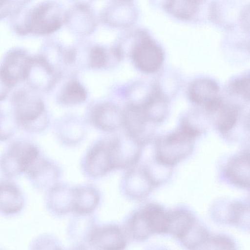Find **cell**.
<instances>
[{
  "label": "cell",
  "instance_id": "1",
  "mask_svg": "<svg viewBox=\"0 0 250 250\" xmlns=\"http://www.w3.org/2000/svg\"><path fill=\"white\" fill-rule=\"evenodd\" d=\"M66 10L60 0H44L27 13L23 23L17 25L19 35L48 36L59 31L64 24Z\"/></svg>",
  "mask_w": 250,
  "mask_h": 250
},
{
  "label": "cell",
  "instance_id": "2",
  "mask_svg": "<svg viewBox=\"0 0 250 250\" xmlns=\"http://www.w3.org/2000/svg\"><path fill=\"white\" fill-rule=\"evenodd\" d=\"M197 136L181 125L179 128L158 139L155 147V162L170 168L185 159L192 152Z\"/></svg>",
  "mask_w": 250,
  "mask_h": 250
},
{
  "label": "cell",
  "instance_id": "3",
  "mask_svg": "<svg viewBox=\"0 0 250 250\" xmlns=\"http://www.w3.org/2000/svg\"><path fill=\"white\" fill-rule=\"evenodd\" d=\"M168 211L160 205L149 203L131 216L128 229L135 239L143 241L154 233H167Z\"/></svg>",
  "mask_w": 250,
  "mask_h": 250
},
{
  "label": "cell",
  "instance_id": "4",
  "mask_svg": "<svg viewBox=\"0 0 250 250\" xmlns=\"http://www.w3.org/2000/svg\"><path fill=\"white\" fill-rule=\"evenodd\" d=\"M39 151L34 145L26 142L13 143L1 156L0 167L7 176L26 174L40 159Z\"/></svg>",
  "mask_w": 250,
  "mask_h": 250
},
{
  "label": "cell",
  "instance_id": "5",
  "mask_svg": "<svg viewBox=\"0 0 250 250\" xmlns=\"http://www.w3.org/2000/svg\"><path fill=\"white\" fill-rule=\"evenodd\" d=\"M33 58L21 49L9 51L0 65V83L7 89L27 80Z\"/></svg>",
  "mask_w": 250,
  "mask_h": 250
},
{
  "label": "cell",
  "instance_id": "6",
  "mask_svg": "<svg viewBox=\"0 0 250 250\" xmlns=\"http://www.w3.org/2000/svg\"><path fill=\"white\" fill-rule=\"evenodd\" d=\"M138 17V10L133 1L121 0H111L98 16L105 26L123 31L133 27Z\"/></svg>",
  "mask_w": 250,
  "mask_h": 250
},
{
  "label": "cell",
  "instance_id": "7",
  "mask_svg": "<svg viewBox=\"0 0 250 250\" xmlns=\"http://www.w3.org/2000/svg\"><path fill=\"white\" fill-rule=\"evenodd\" d=\"M13 102L16 119L24 127L31 128L44 114L42 100L29 91L21 89L17 91Z\"/></svg>",
  "mask_w": 250,
  "mask_h": 250
},
{
  "label": "cell",
  "instance_id": "8",
  "mask_svg": "<svg viewBox=\"0 0 250 250\" xmlns=\"http://www.w3.org/2000/svg\"><path fill=\"white\" fill-rule=\"evenodd\" d=\"M99 22L98 16L90 5L73 4L66 10L64 25L75 36H90L96 30Z\"/></svg>",
  "mask_w": 250,
  "mask_h": 250
},
{
  "label": "cell",
  "instance_id": "9",
  "mask_svg": "<svg viewBox=\"0 0 250 250\" xmlns=\"http://www.w3.org/2000/svg\"><path fill=\"white\" fill-rule=\"evenodd\" d=\"M110 141H101L88 152L84 161V168L92 177L103 176L115 169Z\"/></svg>",
  "mask_w": 250,
  "mask_h": 250
},
{
  "label": "cell",
  "instance_id": "10",
  "mask_svg": "<svg viewBox=\"0 0 250 250\" xmlns=\"http://www.w3.org/2000/svg\"><path fill=\"white\" fill-rule=\"evenodd\" d=\"M89 244L96 249L107 250H119L125 249L126 242L120 228L109 225L97 227L91 231Z\"/></svg>",
  "mask_w": 250,
  "mask_h": 250
},
{
  "label": "cell",
  "instance_id": "11",
  "mask_svg": "<svg viewBox=\"0 0 250 250\" xmlns=\"http://www.w3.org/2000/svg\"><path fill=\"white\" fill-rule=\"evenodd\" d=\"M223 176L229 183L243 189H249L250 166L249 150L232 157L223 170Z\"/></svg>",
  "mask_w": 250,
  "mask_h": 250
},
{
  "label": "cell",
  "instance_id": "12",
  "mask_svg": "<svg viewBox=\"0 0 250 250\" xmlns=\"http://www.w3.org/2000/svg\"><path fill=\"white\" fill-rule=\"evenodd\" d=\"M91 117L95 126L104 131H113L123 126L124 112L111 103L97 105L93 109Z\"/></svg>",
  "mask_w": 250,
  "mask_h": 250
},
{
  "label": "cell",
  "instance_id": "13",
  "mask_svg": "<svg viewBox=\"0 0 250 250\" xmlns=\"http://www.w3.org/2000/svg\"><path fill=\"white\" fill-rule=\"evenodd\" d=\"M127 176V190L135 198L145 197L157 186L147 167H144L138 170L132 169Z\"/></svg>",
  "mask_w": 250,
  "mask_h": 250
},
{
  "label": "cell",
  "instance_id": "14",
  "mask_svg": "<svg viewBox=\"0 0 250 250\" xmlns=\"http://www.w3.org/2000/svg\"><path fill=\"white\" fill-rule=\"evenodd\" d=\"M219 86L214 80L208 78H199L190 84L188 96L190 101L204 107L218 96Z\"/></svg>",
  "mask_w": 250,
  "mask_h": 250
},
{
  "label": "cell",
  "instance_id": "15",
  "mask_svg": "<svg viewBox=\"0 0 250 250\" xmlns=\"http://www.w3.org/2000/svg\"><path fill=\"white\" fill-rule=\"evenodd\" d=\"M198 220L188 210L177 208L168 211L167 233H170L180 241L192 229Z\"/></svg>",
  "mask_w": 250,
  "mask_h": 250
},
{
  "label": "cell",
  "instance_id": "16",
  "mask_svg": "<svg viewBox=\"0 0 250 250\" xmlns=\"http://www.w3.org/2000/svg\"><path fill=\"white\" fill-rule=\"evenodd\" d=\"M23 205V196L17 185L0 180V211L7 214L15 213L21 210Z\"/></svg>",
  "mask_w": 250,
  "mask_h": 250
},
{
  "label": "cell",
  "instance_id": "17",
  "mask_svg": "<svg viewBox=\"0 0 250 250\" xmlns=\"http://www.w3.org/2000/svg\"><path fill=\"white\" fill-rule=\"evenodd\" d=\"M99 195L93 188L82 187L73 189L72 211L85 214L92 212L99 202Z\"/></svg>",
  "mask_w": 250,
  "mask_h": 250
},
{
  "label": "cell",
  "instance_id": "18",
  "mask_svg": "<svg viewBox=\"0 0 250 250\" xmlns=\"http://www.w3.org/2000/svg\"><path fill=\"white\" fill-rule=\"evenodd\" d=\"M202 0H166L165 8L176 18L192 19L197 13Z\"/></svg>",
  "mask_w": 250,
  "mask_h": 250
},
{
  "label": "cell",
  "instance_id": "19",
  "mask_svg": "<svg viewBox=\"0 0 250 250\" xmlns=\"http://www.w3.org/2000/svg\"><path fill=\"white\" fill-rule=\"evenodd\" d=\"M240 110L238 105L223 103L215 112L217 113V127L222 134L227 135L236 126L238 122Z\"/></svg>",
  "mask_w": 250,
  "mask_h": 250
},
{
  "label": "cell",
  "instance_id": "20",
  "mask_svg": "<svg viewBox=\"0 0 250 250\" xmlns=\"http://www.w3.org/2000/svg\"><path fill=\"white\" fill-rule=\"evenodd\" d=\"M86 96L83 86L79 82L73 81L67 83L62 89L60 100L64 104L72 105L84 102Z\"/></svg>",
  "mask_w": 250,
  "mask_h": 250
},
{
  "label": "cell",
  "instance_id": "21",
  "mask_svg": "<svg viewBox=\"0 0 250 250\" xmlns=\"http://www.w3.org/2000/svg\"><path fill=\"white\" fill-rule=\"evenodd\" d=\"M228 208L227 222L238 226H247L249 224V204L236 202L230 204Z\"/></svg>",
  "mask_w": 250,
  "mask_h": 250
},
{
  "label": "cell",
  "instance_id": "22",
  "mask_svg": "<svg viewBox=\"0 0 250 250\" xmlns=\"http://www.w3.org/2000/svg\"><path fill=\"white\" fill-rule=\"evenodd\" d=\"M111 54L112 47L107 49L101 45H92L88 51V64L93 68H103L107 64Z\"/></svg>",
  "mask_w": 250,
  "mask_h": 250
},
{
  "label": "cell",
  "instance_id": "23",
  "mask_svg": "<svg viewBox=\"0 0 250 250\" xmlns=\"http://www.w3.org/2000/svg\"><path fill=\"white\" fill-rule=\"evenodd\" d=\"M235 243L229 237L222 234L209 235L201 249H235Z\"/></svg>",
  "mask_w": 250,
  "mask_h": 250
},
{
  "label": "cell",
  "instance_id": "24",
  "mask_svg": "<svg viewBox=\"0 0 250 250\" xmlns=\"http://www.w3.org/2000/svg\"><path fill=\"white\" fill-rule=\"evenodd\" d=\"M229 89L231 93L238 96L244 100L249 101L250 77L244 75L235 79L230 83Z\"/></svg>",
  "mask_w": 250,
  "mask_h": 250
},
{
  "label": "cell",
  "instance_id": "25",
  "mask_svg": "<svg viewBox=\"0 0 250 250\" xmlns=\"http://www.w3.org/2000/svg\"><path fill=\"white\" fill-rule=\"evenodd\" d=\"M14 13L13 0H0V20Z\"/></svg>",
  "mask_w": 250,
  "mask_h": 250
},
{
  "label": "cell",
  "instance_id": "26",
  "mask_svg": "<svg viewBox=\"0 0 250 250\" xmlns=\"http://www.w3.org/2000/svg\"><path fill=\"white\" fill-rule=\"evenodd\" d=\"M73 4L91 5L95 0H68Z\"/></svg>",
  "mask_w": 250,
  "mask_h": 250
},
{
  "label": "cell",
  "instance_id": "27",
  "mask_svg": "<svg viewBox=\"0 0 250 250\" xmlns=\"http://www.w3.org/2000/svg\"><path fill=\"white\" fill-rule=\"evenodd\" d=\"M2 116L0 112V140H4L7 138V136L3 133L2 127Z\"/></svg>",
  "mask_w": 250,
  "mask_h": 250
},
{
  "label": "cell",
  "instance_id": "28",
  "mask_svg": "<svg viewBox=\"0 0 250 250\" xmlns=\"http://www.w3.org/2000/svg\"><path fill=\"white\" fill-rule=\"evenodd\" d=\"M125 0V1H132L133 0Z\"/></svg>",
  "mask_w": 250,
  "mask_h": 250
}]
</instances>
